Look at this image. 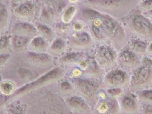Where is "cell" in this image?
Listing matches in <instances>:
<instances>
[{
	"instance_id": "5",
	"label": "cell",
	"mask_w": 152,
	"mask_h": 114,
	"mask_svg": "<svg viewBox=\"0 0 152 114\" xmlns=\"http://www.w3.org/2000/svg\"><path fill=\"white\" fill-rule=\"evenodd\" d=\"M129 90L133 92L152 88V60L142 58L141 64L130 73Z\"/></svg>"
},
{
	"instance_id": "41",
	"label": "cell",
	"mask_w": 152,
	"mask_h": 114,
	"mask_svg": "<svg viewBox=\"0 0 152 114\" xmlns=\"http://www.w3.org/2000/svg\"><path fill=\"white\" fill-rule=\"evenodd\" d=\"M8 99V97L7 96L2 95H0V107Z\"/></svg>"
},
{
	"instance_id": "1",
	"label": "cell",
	"mask_w": 152,
	"mask_h": 114,
	"mask_svg": "<svg viewBox=\"0 0 152 114\" xmlns=\"http://www.w3.org/2000/svg\"><path fill=\"white\" fill-rule=\"evenodd\" d=\"M78 6L75 20L86 25V31L96 45L108 44L118 52L127 46L131 37L121 21L91 9Z\"/></svg>"
},
{
	"instance_id": "4",
	"label": "cell",
	"mask_w": 152,
	"mask_h": 114,
	"mask_svg": "<svg viewBox=\"0 0 152 114\" xmlns=\"http://www.w3.org/2000/svg\"><path fill=\"white\" fill-rule=\"evenodd\" d=\"M70 81L76 94L84 98L93 108L99 99V91L103 89L102 80L82 76L71 79Z\"/></svg>"
},
{
	"instance_id": "42",
	"label": "cell",
	"mask_w": 152,
	"mask_h": 114,
	"mask_svg": "<svg viewBox=\"0 0 152 114\" xmlns=\"http://www.w3.org/2000/svg\"><path fill=\"white\" fill-rule=\"evenodd\" d=\"M69 4H74V5H77L80 4L81 2L83 0H67Z\"/></svg>"
},
{
	"instance_id": "28",
	"label": "cell",
	"mask_w": 152,
	"mask_h": 114,
	"mask_svg": "<svg viewBox=\"0 0 152 114\" xmlns=\"http://www.w3.org/2000/svg\"><path fill=\"white\" fill-rule=\"evenodd\" d=\"M9 18L8 8L5 4L0 3V31L4 30L7 27Z\"/></svg>"
},
{
	"instance_id": "9",
	"label": "cell",
	"mask_w": 152,
	"mask_h": 114,
	"mask_svg": "<svg viewBox=\"0 0 152 114\" xmlns=\"http://www.w3.org/2000/svg\"><path fill=\"white\" fill-rule=\"evenodd\" d=\"M67 44L72 50L84 53H89L93 51L96 46L86 30L79 33L73 32L69 37Z\"/></svg>"
},
{
	"instance_id": "3",
	"label": "cell",
	"mask_w": 152,
	"mask_h": 114,
	"mask_svg": "<svg viewBox=\"0 0 152 114\" xmlns=\"http://www.w3.org/2000/svg\"><path fill=\"white\" fill-rule=\"evenodd\" d=\"M128 31L131 38L152 42V22L144 15L139 8L120 21Z\"/></svg>"
},
{
	"instance_id": "35",
	"label": "cell",
	"mask_w": 152,
	"mask_h": 114,
	"mask_svg": "<svg viewBox=\"0 0 152 114\" xmlns=\"http://www.w3.org/2000/svg\"><path fill=\"white\" fill-rule=\"evenodd\" d=\"M71 29L73 32L79 33L86 30V26L83 22L75 20L72 23Z\"/></svg>"
},
{
	"instance_id": "44",
	"label": "cell",
	"mask_w": 152,
	"mask_h": 114,
	"mask_svg": "<svg viewBox=\"0 0 152 114\" xmlns=\"http://www.w3.org/2000/svg\"><path fill=\"white\" fill-rule=\"evenodd\" d=\"M141 1H142V0H141Z\"/></svg>"
},
{
	"instance_id": "34",
	"label": "cell",
	"mask_w": 152,
	"mask_h": 114,
	"mask_svg": "<svg viewBox=\"0 0 152 114\" xmlns=\"http://www.w3.org/2000/svg\"><path fill=\"white\" fill-rule=\"evenodd\" d=\"M23 107L20 103H13L8 106V114H25Z\"/></svg>"
},
{
	"instance_id": "36",
	"label": "cell",
	"mask_w": 152,
	"mask_h": 114,
	"mask_svg": "<svg viewBox=\"0 0 152 114\" xmlns=\"http://www.w3.org/2000/svg\"><path fill=\"white\" fill-rule=\"evenodd\" d=\"M138 8L142 13L152 9V0H142Z\"/></svg>"
},
{
	"instance_id": "25",
	"label": "cell",
	"mask_w": 152,
	"mask_h": 114,
	"mask_svg": "<svg viewBox=\"0 0 152 114\" xmlns=\"http://www.w3.org/2000/svg\"><path fill=\"white\" fill-rule=\"evenodd\" d=\"M42 3L53 7L57 15H61L64 10L68 5L67 0H42Z\"/></svg>"
},
{
	"instance_id": "8",
	"label": "cell",
	"mask_w": 152,
	"mask_h": 114,
	"mask_svg": "<svg viewBox=\"0 0 152 114\" xmlns=\"http://www.w3.org/2000/svg\"><path fill=\"white\" fill-rule=\"evenodd\" d=\"M130 74L119 68L105 73L102 79L103 89L120 88L125 91L129 90Z\"/></svg>"
},
{
	"instance_id": "29",
	"label": "cell",
	"mask_w": 152,
	"mask_h": 114,
	"mask_svg": "<svg viewBox=\"0 0 152 114\" xmlns=\"http://www.w3.org/2000/svg\"><path fill=\"white\" fill-rule=\"evenodd\" d=\"M15 85L11 81H5L0 84V91L4 95H13L15 92Z\"/></svg>"
},
{
	"instance_id": "32",
	"label": "cell",
	"mask_w": 152,
	"mask_h": 114,
	"mask_svg": "<svg viewBox=\"0 0 152 114\" xmlns=\"http://www.w3.org/2000/svg\"><path fill=\"white\" fill-rule=\"evenodd\" d=\"M60 88L62 92L68 95V97L77 94L75 89L70 81L69 82L67 81H64L62 82L60 85Z\"/></svg>"
},
{
	"instance_id": "31",
	"label": "cell",
	"mask_w": 152,
	"mask_h": 114,
	"mask_svg": "<svg viewBox=\"0 0 152 114\" xmlns=\"http://www.w3.org/2000/svg\"><path fill=\"white\" fill-rule=\"evenodd\" d=\"M11 47V37L7 35L1 36L0 37V53H5Z\"/></svg>"
},
{
	"instance_id": "24",
	"label": "cell",
	"mask_w": 152,
	"mask_h": 114,
	"mask_svg": "<svg viewBox=\"0 0 152 114\" xmlns=\"http://www.w3.org/2000/svg\"><path fill=\"white\" fill-rule=\"evenodd\" d=\"M67 47V42L63 38H58L54 39L49 49L53 53L58 55L64 53Z\"/></svg>"
},
{
	"instance_id": "16",
	"label": "cell",
	"mask_w": 152,
	"mask_h": 114,
	"mask_svg": "<svg viewBox=\"0 0 152 114\" xmlns=\"http://www.w3.org/2000/svg\"><path fill=\"white\" fill-rule=\"evenodd\" d=\"M26 58L31 65L36 66L44 67L50 65L53 62L52 57L45 52H29L26 54Z\"/></svg>"
},
{
	"instance_id": "18",
	"label": "cell",
	"mask_w": 152,
	"mask_h": 114,
	"mask_svg": "<svg viewBox=\"0 0 152 114\" xmlns=\"http://www.w3.org/2000/svg\"><path fill=\"white\" fill-rule=\"evenodd\" d=\"M148 42L136 38L130 39L127 46L134 53L137 54L140 57L144 58L146 56Z\"/></svg>"
},
{
	"instance_id": "39",
	"label": "cell",
	"mask_w": 152,
	"mask_h": 114,
	"mask_svg": "<svg viewBox=\"0 0 152 114\" xmlns=\"http://www.w3.org/2000/svg\"><path fill=\"white\" fill-rule=\"evenodd\" d=\"M35 0H10L11 3L13 5H18L20 4H22L23 2H30V1H34Z\"/></svg>"
},
{
	"instance_id": "43",
	"label": "cell",
	"mask_w": 152,
	"mask_h": 114,
	"mask_svg": "<svg viewBox=\"0 0 152 114\" xmlns=\"http://www.w3.org/2000/svg\"></svg>"
},
{
	"instance_id": "45",
	"label": "cell",
	"mask_w": 152,
	"mask_h": 114,
	"mask_svg": "<svg viewBox=\"0 0 152 114\" xmlns=\"http://www.w3.org/2000/svg\"></svg>"
},
{
	"instance_id": "22",
	"label": "cell",
	"mask_w": 152,
	"mask_h": 114,
	"mask_svg": "<svg viewBox=\"0 0 152 114\" xmlns=\"http://www.w3.org/2000/svg\"><path fill=\"white\" fill-rule=\"evenodd\" d=\"M50 45L47 40L41 36H36L31 39L29 47L31 52L44 53L49 48Z\"/></svg>"
},
{
	"instance_id": "17",
	"label": "cell",
	"mask_w": 152,
	"mask_h": 114,
	"mask_svg": "<svg viewBox=\"0 0 152 114\" xmlns=\"http://www.w3.org/2000/svg\"><path fill=\"white\" fill-rule=\"evenodd\" d=\"M15 15L21 19H30L34 17L36 6L33 1L23 2L18 4L14 9Z\"/></svg>"
},
{
	"instance_id": "19",
	"label": "cell",
	"mask_w": 152,
	"mask_h": 114,
	"mask_svg": "<svg viewBox=\"0 0 152 114\" xmlns=\"http://www.w3.org/2000/svg\"><path fill=\"white\" fill-rule=\"evenodd\" d=\"M78 5L69 4L62 12L60 18L64 24L67 25L75 20L78 12Z\"/></svg>"
},
{
	"instance_id": "11",
	"label": "cell",
	"mask_w": 152,
	"mask_h": 114,
	"mask_svg": "<svg viewBox=\"0 0 152 114\" xmlns=\"http://www.w3.org/2000/svg\"><path fill=\"white\" fill-rule=\"evenodd\" d=\"M142 60V57L134 53L128 46H126L118 53L117 67L130 73L141 64Z\"/></svg>"
},
{
	"instance_id": "26",
	"label": "cell",
	"mask_w": 152,
	"mask_h": 114,
	"mask_svg": "<svg viewBox=\"0 0 152 114\" xmlns=\"http://www.w3.org/2000/svg\"><path fill=\"white\" fill-rule=\"evenodd\" d=\"M135 94L141 103L152 106V88L138 91Z\"/></svg>"
},
{
	"instance_id": "6",
	"label": "cell",
	"mask_w": 152,
	"mask_h": 114,
	"mask_svg": "<svg viewBox=\"0 0 152 114\" xmlns=\"http://www.w3.org/2000/svg\"><path fill=\"white\" fill-rule=\"evenodd\" d=\"M64 76L65 71L63 68L60 67L53 68L43 76L15 90L12 95V98L15 99V98L23 96L31 91L39 89L42 87L52 84L56 81L57 82L62 79Z\"/></svg>"
},
{
	"instance_id": "2",
	"label": "cell",
	"mask_w": 152,
	"mask_h": 114,
	"mask_svg": "<svg viewBox=\"0 0 152 114\" xmlns=\"http://www.w3.org/2000/svg\"><path fill=\"white\" fill-rule=\"evenodd\" d=\"M141 0H83L79 4L118 21L138 8Z\"/></svg>"
},
{
	"instance_id": "37",
	"label": "cell",
	"mask_w": 152,
	"mask_h": 114,
	"mask_svg": "<svg viewBox=\"0 0 152 114\" xmlns=\"http://www.w3.org/2000/svg\"><path fill=\"white\" fill-rule=\"evenodd\" d=\"M11 56L9 54L0 53V68L3 67L10 60Z\"/></svg>"
},
{
	"instance_id": "15",
	"label": "cell",
	"mask_w": 152,
	"mask_h": 114,
	"mask_svg": "<svg viewBox=\"0 0 152 114\" xmlns=\"http://www.w3.org/2000/svg\"><path fill=\"white\" fill-rule=\"evenodd\" d=\"M12 33L14 35L22 36L31 38L33 36H36L39 33L35 26L31 23L25 21L15 23L12 26Z\"/></svg>"
},
{
	"instance_id": "12",
	"label": "cell",
	"mask_w": 152,
	"mask_h": 114,
	"mask_svg": "<svg viewBox=\"0 0 152 114\" xmlns=\"http://www.w3.org/2000/svg\"><path fill=\"white\" fill-rule=\"evenodd\" d=\"M117 100L121 114H141V103L134 92L128 90Z\"/></svg>"
},
{
	"instance_id": "23",
	"label": "cell",
	"mask_w": 152,
	"mask_h": 114,
	"mask_svg": "<svg viewBox=\"0 0 152 114\" xmlns=\"http://www.w3.org/2000/svg\"><path fill=\"white\" fill-rule=\"evenodd\" d=\"M31 41V37L13 34L11 37L12 48L17 52L22 51L29 47Z\"/></svg>"
},
{
	"instance_id": "14",
	"label": "cell",
	"mask_w": 152,
	"mask_h": 114,
	"mask_svg": "<svg viewBox=\"0 0 152 114\" xmlns=\"http://www.w3.org/2000/svg\"><path fill=\"white\" fill-rule=\"evenodd\" d=\"M94 50V49H93ZM93 50L88 54V66L83 72V76L102 80L105 73L100 68L93 55Z\"/></svg>"
},
{
	"instance_id": "7",
	"label": "cell",
	"mask_w": 152,
	"mask_h": 114,
	"mask_svg": "<svg viewBox=\"0 0 152 114\" xmlns=\"http://www.w3.org/2000/svg\"><path fill=\"white\" fill-rule=\"evenodd\" d=\"M93 53L97 64L105 73L117 68L118 52L111 45L108 44L97 45Z\"/></svg>"
},
{
	"instance_id": "21",
	"label": "cell",
	"mask_w": 152,
	"mask_h": 114,
	"mask_svg": "<svg viewBox=\"0 0 152 114\" xmlns=\"http://www.w3.org/2000/svg\"><path fill=\"white\" fill-rule=\"evenodd\" d=\"M88 53L71 50L65 54L61 58L60 62L65 65H75L80 59L84 58Z\"/></svg>"
},
{
	"instance_id": "20",
	"label": "cell",
	"mask_w": 152,
	"mask_h": 114,
	"mask_svg": "<svg viewBox=\"0 0 152 114\" xmlns=\"http://www.w3.org/2000/svg\"><path fill=\"white\" fill-rule=\"evenodd\" d=\"M56 15H57L53 7L42 4L40 12V21L41 23L50 25L53 23Z\"/></svg>"
},
{
	"instance_id": "10",
	"label": "cell",
	"mask_w": 152,
	"mask_h": 114,
	"mask_svg": "<svg viewBox=\"0 0 152 114\" xmlns=\"http://www.w3.org/2000/svg\"><path fill=\"white\" fill-rule=\"evenodd\" d=\"M92 109V114H121L117 99L109 97L104 89L99 91L98 100Z\"/></svg>"
},
{
	"instance_id": "33",
	"label": "cell",
	"mask_w": 152,
	"mask_h": 114,
	"mask_svg": "<svg viewBox=\"0 0 152 114\" xmlns=\"http://www.w3.org/2000/svg\"><path fill=\"white\" fill-rule=\"evenodd\" d=\"M104 90L109 97L115 99H118L126 91L120 88H109Z\"/></svg>"
},
{
	"instance_id": "40",
	"label": "cell",
	"mask_w": 152,
	"mask_h": 114,
	"mask_svg": "<svg viewBox=\"0 0 152 114\" xmlns=\"http://www.w3.org/2000/svg\"><path fill=\"white\" fill-rule=\"evenodd\" d=\"M142 14L147 18H148L149 20H151V21H152V10H149V11L144 12V13H142Z\"/></svg>"
},
{
	"instance_id": "13",
	"label": "cell",
	"mask_w": 152,
	"mask_h": 114,
	"mask_svg": "<svg viewBox=\"0 0 152 114\" xmlns=\"http://www.w3.org/2000/svg\"><path fill=\"white\" fill-rule=\"evenodd\" d=\"M66 103L75 114H92V107L77 94L68 96L66 99Z\"/></svg>"
},
{
	"instance_id": "38",
	"label": "cell",
	"mask_w": 152,
	"mask_h": 114,
	"mask_svg": "<svg viewBox=\"0 0 152 114\" xmlns=\"http://www.w3.org/2000/svg\"><path fill=\"white\" fill-rule=\"evenodd\" d=\"M146 57H148L149 58L152 57V42L148 43V47H147Z\"/></svg>"
},
{
	"instance_id": "30",
	"label": "cell",
	"mask_w": 152,
	"mask_h": 114,
	"mask_svg": "<svg viewBox=\"0 0 152 114\" xmlns=\"http://www.w3.org/2000/svg\"><path fill=\"white\" fill-rule=\"evenodd\" d=\"M19 77L23 81H32L36 76L37 73L32 71L29 69L25 68H20L17 71Z\"/></svg>"
},
{
	"instance_id": "27",
	"label": "cell",
	"mask_w": 152,
	"mask_h": 114,
	"mask_svg": "<svg viewBox=\"0 0 152 114\" xmlns=\"http://www.w3.org/2000/svg\"><path fill=\"white\" fill-rule=\"evenodd\" d=\"M36 28L38 33L41 34V36L47 41L52 40L54 38V34L53 31L49 26L42 23H38L36 25Z\"/></svg>"
}]
</instances>
